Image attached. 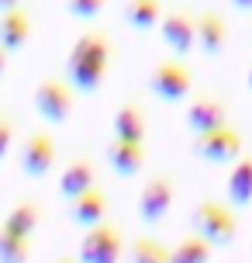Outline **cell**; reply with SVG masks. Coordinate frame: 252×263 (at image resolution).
I'll return each mask as SVG.
<instances>
[{"label":"cell","mask_w":252,"mask_h":263,"mask_svg":"<svg viewBox=\"0 0 252 263\" xmlns=\"http://www.w3.org/2000/svg\"><path fill=\"white\" fill-rule=\"evenodd\" d=\"M118 59V42L100 28H87L76 35L66 55V77L80 93H97L107 80V69Z\"/></svg>","instance_id":"cell-1"},{"label":"cell","mask_w":252,"mask_h":263,"mask_svg":"<svg viewBox=\"0 0 252 263\" xmlns=\"http://www.w3.org/2000/svg\"><path fill=\"white\" fill-rule=\"evenodd\" d=\"M31 104L38 111L41 121L49 125H62L73 118V107H76V87L62 77H45L31 93Z\"/></svg>","instance_id":"cell-2"},{"label":"cell","mask_w":252,"mask_h":263,"mask_svg":"<svg viewBox=\"0 0 252 263\" xmlns=\"http://www.w3.org/2000/svg\"><path fill=\"white\" fill-rule=\"evenodd\" d=\"M190 222H194V232L200 239H207L211 246H232L235 242V232H239V218H235V211L221 204V201H200L194 215H190Z\"/></svg>","instance_id":"cell-3"},{"label":"cell","mask_w":252,"mask_h":263,"mask_svg":"<svg viewBox=\"0 0 252 263\" xmlns=\"http://www.w3.org/2000/svg\"><path fill=\"white\" fill-rule=\"evenodd\" d=\"M149 90L156 93L159 101H170V104H180L190 97L194 90V73L183 59H159L149 73Z\"/></svg>","instance_id":"cell-4"},{"label":"cell","mask_w":252,"mask_h":263,"mask_svg":"<svg viewBox=\"0 0 252 263\" xmlns=\"http://www.w3.org/2000/svg\"><path fill=\"white\" fill-rule=\"evenodd\" d=\"M242 149H245V142H242V132L235 128V125H218V128L211 132H200V135H194V153H197L204 163H211V166H221V163H235V159L242 156Z\"/></svg>","instance_id":"cell-5"},{"label":"cell","mask_w":252,"mask_h":263,"mask_svg":"<svg viewBox=\"0 0 252 263\" xmlns=\"http://www.w3.org/2000/svg\"><path fill=\"white\" fill-rule=\"evenodd\" d=\"M121 253H124V236H121L118 225L100 222L83 229V242L76 250V260L80 263H118Z\"/></svg>","instance_id":"cell-6"},{"label":"cell","mask_w":252,"mask_h":263,"mask_svg":"<svg viewBox=\"0 0 252 263\" xmlns=\"http://www.w3.org/2000/svg\"><path fill=\"white\" fill-rule=\"evenodd\" d=\"M173 201H176V184H173V177H166V173L149 177L145 187H142V194H138V218H142L145 225H159L173 211Z\"/></svg>","instance_id":"cell-7"},{"label":"cell","mask_w":252,"mask_h":263,"mask_svg":"<svg viewBox=\"0 0 252 263\" xmlns=\"http://www.w3.org/2000/svg\"><path fill=\"white\" fill-rule=\"evenodd\" d=\"M159 35L166 49H173L176 55H190L194 45H197V14L186 11V7L166 11L159 21Z\"/></svg>","instance_id":"cell-8"},{"label":"cell","mask_w":252,"mask_h":263,"mask_svg":"<svg viewBox=\"0 0 252 263\" xmlns=\"http://www.w3.org/2000/svg\"><path fill=\"white\" fill-rule=\"evenodd\" d=\"M228 39H232V25L221 11L214 7H204L197 14V49L207 59H218V55L228 49Z\"/></svg>","instance_id":"cell-9"},{"label":"cell","mask_w":252,"mask_h":263,"mask_svg":"<svg viewBox=\"0 0 252 263\" xmlns=\"http://www.w3.org/2000/svg\"><path fill=\"white\" fill-rule=\"evenodd\" d=\"M55 166V142L49 132H35L28 135L21 145V173L31 180H41L45 173H52Z\"/></svg>","instance_id":"cell-10"},{"label":"cell","mask_w":252,"mask_h":263,"mask_svg":"<svg viewBox=\"0 0 252 263\" xmlns=\"http://www.w3.org/2000/svg\"><path fill=\"white\" fill-rule=\"evenodd\" d=\"M186 128L190 132H211L218 128V125H225L228 121V101L225 97H218V93H197L190 104H186Z\"/></svg>","instance_id":"cell-11"},{"label":"cell","mask_w":252,"mask_h":263,"mask_svg":"<svg viewBox=\"0 0 252 263\" xmlns=\"http://www.w3.org/2000/svg\"><path fill=\"white\" fill-rule=\"evenodd\" d=\"M31 35H35V17H31V11L25 4H17L11 11H0V45L7 52L25 49Z\"/></svg>","instance_id":"cell-12"},{"label":"cell","mask_w":252,"mask_h":263,"mask_svg":"<svg viewBox=\"0 0 252 263\" xmlns=\"http://www.w3.org/2000/svg\"><path fill=\"white\" fill-rule=\"evenodd\" d=\"M145 159H149L145 142H128V139H114V135H111V142H107V163H111V170L118 173V177L142 173Z\"/></svg>","instance_id":"cell-13"},{"label":"cell","mask_w":252,"mask_h":263,"mask_svg":"<svg viewBox=\"0 0 252 263\" xmlns=\"http://www.w3.org/2000/svg\"><path fill=\"white\" fill-rule=\"evenodd\" d=\"M111 132H114V139H128V142H145V132H149L145 107L138 104V101H124V104L114 111Z\"/></svg>","instance_id":"cell-14"},{"label":"cell","mask_w":252,"mask_h":263,"mask_svg":"<svg viewBox=\"0 0 252 263\" xmlns=\"http://www.w3.org/2000/svg\"><path fill=\"white\" fill-rule=\"evenodd\" d=\"M69 218L73 225H80V229H90V225H100L107 218V197L100 187H90V191H83L69 201Z\"/></svg>","instance_id":"cell-15"},{"label":"cell","mask_w":252,"mask_h":263,"mask_svg":"<svg viewBox=\"0 0 252 263\" xmlns=\"http://www.w3.org/2000/svg\"><path fill=\"white\" fill-rule=\"evenodd\" d=\"M90 187H97V166H93L90 156H76L62 170V177H59V194L66 197V201H73L76 194L90 191Z\"/></svg>","instance_id":"cell-16"},{"label":"cell","mask_w":252,"mask_h":263,"mask_svg":"<svg viewBox=\"0 0 252 263\" xmlns=\"http://www.w3.org/2000/svg\"><path fill=\"white\" fill-rule=\"evenodd\" d=\"M249 201H252V153L239 156L232 173H228V204L232 208H245Z\"/></svg>","instance_id":"cell-17"},{"label":"cell","mask_w":252,"mask_h":263,"mask_svg":"<svg viewBox=\"0 0 252 263\" xmlns=\"http://www.w3.org/2000/svg\"><path fill=\"white\" fill-rule=\"evenodd\" d=\"M41 222V208L35 204V201H28V197H21L17 204H11V211L4 215V229L7 232H17V236H35V229H38Z\"/></svg>","instance_id":"cell-18"},{"label":"cell","mask_w":252,"mask_h":263,"mask_svg":"<svg viewBox=\"0 0 252 263\" xmlns=\"http://www.w3.org/2000/svg\"><path fill=\"white\" fill-rule=\"evenodd\" d=\"M124 21L135 31H152L162 21V0H128L124 4Z\"/></svg>","instance_id":"cell-19"},{"label":"cell","mask_w":252,"mask_h":263,"mask_svg":"<svg viewBox=\"0 0 252 263\" xmlns=\"http://www.w3.org/2000/svg\"><path fill=\"white\" fill-rule=\"evenodd\" d=\"M211 250H214L211 242L194 232V236L180 239L170 250V263H211Z\"/></svg>","instance_id":"cell-20"},{"label":"cell","mask_w":252,"mask_h":263,"mask_svg":"<svg viewBox=\"0 0 252 263\" xmlns=\"http://www.w3.org/2000/svg\"><path fill=\"white\" fill-rule=\"evenodd\" d=\"M128 263H170V250L159 239L138 236L135 242H128Z\"/></svg>","instance_id":"cell-21"},{"label":"cell","mask_w":252,"mask_h":263,"mask_svg":"<svg viewBox=\"0 0 252 263\" xmlns=\"http://www.w3.org/2000/svg\"><path fill=\"white\" fill-rule=\"evenodd\" d=\"M31 260V236H17L0 225V263H28Z\"/></svg>","instance_id":"cell-22"},{"label":"cell","mask_w":252,"mask_h":263,"mask_svg":"<svg viewBox=\"0 0 252 263\" xmlns=\"http://www.w3.org/2000/svg\"><path fill=\"white\" fill-rule=\"evenodd\" d=\"M104 7H107V0H66V11L73 17H80V21H90L97 14H104Z\"/></svg>","instance_id":"cell-23"},{"label":"cell","mask_w":252,"mask_h":263,"mask_svg":"<svg viewBox=\"0 0 252 263\" xmlns=\"http://www.w3.org/2000/svg\"><path fill=\"white\" fill-rule=\"evenodd\" d=\"M11 145H14V121L7 115H0V159L11 153Z\"/></svg>","instance_id":"cell-24"},{"label":"cell","mask_w":252,"mask_h":263,"mask_svg":"<svg viewBox=\"0 0 252 263\" xmlns=\"http://www.w3.org/2000/svg\"><path fill=\"white\" fill-rule=\"evenodd\" d=\"M7 69H11V52H7V49L0 45V80L7 77Z\"/></svg>","instance_id":"cell-25"},{"label":"cell","mask_w":252,"mask_h":263,"mask_svg":"<svg viewBox=\"0 0 252 263\" xmlns=\"http://www.w3.org/2000/svg\"><path fill=\"white\" fill-rule=\"evenodd\" d=\"M235 11H252V0H228Z\"/></svg>","instance_id":"cell-26"},{"label":"cell","mask_w":252,"mask_h":263,"mask_svg":"<svg viewBox=\"0 0 252 263\" xmlns=\"http://www.w3.org/2000/svg\"><path fill=\"white\" fill-rule=\"evenodd\" d=\"M21 0H0V11H11V7H17Z\"/></svg>","instance_id":"cell-27"},{"label":"cell","mask_w":252,"mask_h":263,"mask_svg":"<svg viewBox=\"0 0 252 263\" xmlns=\"http://www.w3.org/2000/svg\"><path fill=\"white\" fill-rule=\"evenodd\" d=\"M55 263H80V260H73V256H62V260H55Z\"/></svg>","instance_id":"cell-28"},{"label":"cell","mask_w":252,"mask_h":263,"mask_svg":"<svg viewBox=\"0 0 252 263\" xmlns=\"http://www.w3.org/2000/svg\"><path fill=\"white\" fill-rule=\"evenodd\" d=\"M245 83H249V90H252V66H249V77H245Z\"/></svg>","instance_id":"cell-29"}]
</instances>
